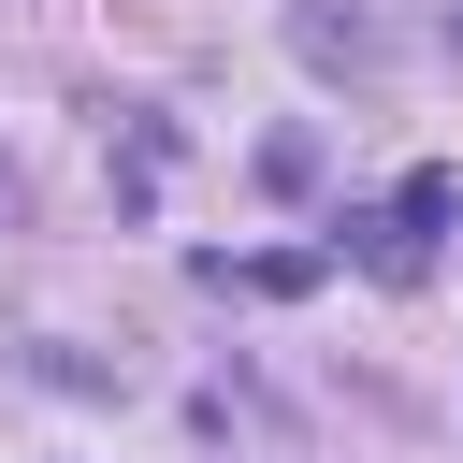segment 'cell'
Wrapping results in <instances>:
<instances>
[{"mask_svg": "<svg viewBox=\"0 0 463 463\" xmlns=\"http://www.w3.org/2000/svg\"><path fill=\"white\" fill-rule=\"evenodd\" d=\"M449 203H463V188H449V174H405V203H391V232H405V246H420V232H449Z\"/></svg>", "mask_w": 463, "mask_h": 463, "instance_id": "3957f363", "label": "cell"}, {"mask_svg": "<svg viewBox=\"0 0 463 463\" xmlns=\"http://www.w3.org/2000/svg\"><path fill=\"white\" fill-rule=\"evenodd\" d=\"M203 275H217V289H275V304H304V289H318V260H304V246H260V260H203Z\"/></svg>", "mask_w": 463, "mask_h": 463, "instance_id": "6da1fadb", "label": "cell"}, {"mask_svg": "<svg viewBox=\"0 0 463 463\" xmlns=\"http://www.w3.org/2000/svg\"><path fill=\"white\" fill-rule=\"evenodd\" d=\"M0 217H29V174H14V159H0Z\"/></svg>", "mask_w": 463, "mask_h": 463, "instance_id": "5b68a950", "label": "cell"}, {"mask_svg": "<svg viewBox=\"0 0 463 463\" xmlns=\"http://www.w3.org/2000/svg\"><path fill=\"white\" fill-rule=\"evenodd\" d=\"M449 43H463V29H449Z\"/></svg>", "mask_w": 463, "mask_h": 463, "instance_id": "8992f818", "label": "cell"}, {"mask_svg": "<svg viewBox=\"0 0 463 463\" xmlns=\"http://www.w3.org/2000/svg\"><path fill=\"white\" fill-rule=\"evenodd\" d=\"M260 188H318V130H275L260 145Z\"/></svg>", "mask_w": 463, "mask_h": 463, "instance_id": "277c9868", "label": "cell"}, {"mask_svg": "<svg viewBox=\"0 0 463 463\" xmlns=\"http://www.w3.org/2000/svg\"><path fill=\"white\" fill-rule=\"evenodd\" d=\"M289 43H304L318 72H376V29H362V14H347V29H333V14H289Z\"/></svg>", "mask_w": 463, "mask_h": 463, "instance_id": "7a4b0ae2", "label": "cell"}]
</instances>
